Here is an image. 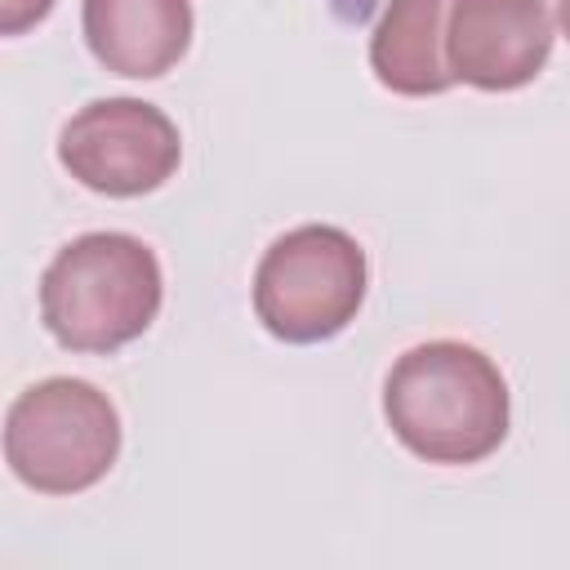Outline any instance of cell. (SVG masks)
I'll list each match as a JSON object with an SVG mask.
<instances>
[{"label": "cell", "instance_id": "cell-10", "mask_svg": "<svg viewBox=\"0 0 570 570\" xmlns=\"http://www.w3.org/2000/svg\"><path fill=\"white\" fill-rule=\"evenodd\" d=\"M557 13H561V31L570 36V0H557Z\"/></svg>", "mask_w": 570, "mask_h": 570}, {"label": "cell", "instance_id": "cell-4", "mask_svg": "<svg viewBox=\"0 0 570 570\" xmlns=\"http://www.w3.org/2000/svg\"><path fill=\"white\" fill-rule=\"evenodd\" d=\"M365 249L330 223H303L267 245L254 272V312L285 343H321L347 330L365 298Z\"/></svg>", "mask_w": 570, "mask_h": 570}, {"label": "cell", "instance_id": "cell-2", "mask_svg": "<svg viewBox=\"0 0 570 570\" xmlns=\"http://www.w3.org/2000/svg\"><path fill=\"white\" fill-rule=\"evenodd\" d=\"M160 263L129 232H85L40 276L45 330L71 352H116L160 312Z\"/></svg>", "mask_w": 570, "mask_h": 570}, {"label": "cell", "instance_id": "cell-9", "mask_svg": "<svg viewBox=\"0 0 570 570\" xmlns=\"http://www.w3.org/2000/svg\"><path fill=\"white\" fill-rule=\"evenodd\" d=\"M49 9H53V0H0V31L4 36H18L31 22H40Z\"/></svg>", "mask_w": 570, "mask_h": 570}, {"label": "cell", "instance_id": "cell-1", "mask_svg": "<svg viewBox=\"0 0 570 570\" xmlns=\"http://www.w3.org/2000/svg\"><path fill=\"white\" fill-rule=\"evenodd\" d=\"M383 414L419 459L481 463L508 436V383L481 347L432 338L401 352L387 370Z\"/></svg>", "mask_w": 570, "mask_h": 570}, {"label": "cell", "instance_id": "cell-7", "mask_svg": "<svg viewBox=\"0 0 570 570\" xmlns=\"http://www.w3.org/2000/svg\"><path fill=\"white\" fill-rule=\"evenodd\" d=\"M80 22L94 58L134 80L165 76L191 45V0H85Z\"/></svg>", "mask_w": 570, "mask_h": 570}, {"label": "cell", "instance_id": "cell-5", "mask_svg": "<svg viewBox=\"0 0 570 570\" xmlns=\"http://www.w3.org/2000/svg\"><path fill=\"white\" fill-rule=\"evenodd\" d=\"M183 142L174 120L142 98H98L58 134L62 169L102 196L156 191L178 169Z\"/></svg>", "mask_w": 570, "mask_h": 570}, {"label": "cell", "instance_id": "cell-3", "mask_svg": "<svg viewBox=\"0 0 570 570\" xmlns=\"http://www.w3.org/2000/svg\"><path fill=\"white\" fill-rule=\"evenodd\" d=\"M120 454V414L85 379H45L13 396L4 414V463L40 494L98 485Z\"/></svg>", "mask_w": 570, "mask_h": 570}, {"label": "cell", "instance_id": "cell-8", "mask_svg": "<svg viewBox=\"0 0 570 570\" xmlns=\"http://www.w3.org/2000/svg\"><path fill=\"white\" fill-rule=\"evenodd\" d=\"M454 0H387L374 36L370 67L379 85L405 98L445 94L454 71L445 62V18Z\"/></svg>", "mask_w": 570, "mask_h": 570}, {"label": "cell", "instance_id": "cell-6", "mask_svg": "<svg viewBox=\"0 0 570 570\" xmlns=\"http://www.w3.org/2000/svg\"><path fill=\"white\" fill-rule=\"evenodd\" d=\"M552 53L548 0H454L445 18V62L454 80L503 94L530 85Z\"/></svg>", "mask_w": 570, "mask_h": 570}]
</instances>
